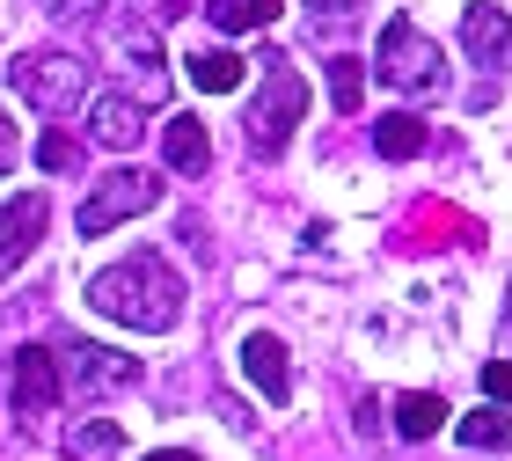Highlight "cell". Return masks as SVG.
<instances>
[{"label":"cell","mask_w":512,"mask_h":461,"mask_svg":"<svg viewBox=\"0 0 512 461\" xmlns=\"http://www.w3.org/2000/svg\"><path fill=\"white\" fill-rule=\"evenodd\" d=\"M88 308L125 322V330H139V337H161V330L183 322V279L169 271L161 249H132L125 264H110V271L88 279Z\"/></svg>","instance_id":"cell-1"},{"label":"cell","mask_w":512,"mask_h":461,"mask_svg":"<svg viewBox=\"0 0 512 461\" xmlns=\"http://www.w3.org/2000/svg\"><path fill=\"white\" fill-rule=\"evenodd\" d=\"M374 81L395 88V96H447V59H439V44L417 30L410 15H395V22H381Z\"/></svg>","instance_id":"cell-2"},{"label":"cell","mask_w":512,"mask_h":461,"mask_svg":"<svg viewBox=\"0 0 512 461\" xmlns=\"http://www.w3.org/2000/svg\"><path fill=\"white\" fill-rule=\"evenodd\" d=\"M300 118H308V81H300V66L264 59V96L249 103V147L256 154H278V147L293 140Z\"/></svg>","instance_id":"cell-3"},{"label":"cell","mask_w":512,"mask_h":461,"mask_svg":"<svg viewBox=\"0 0 512 461\" xmlns=\"http://www.w3.org/2000/svg\"><path fill=\"white\" fill-rule=\"evenodd\" d=\"M8 81H15V96L22 103H37V110H74L88 96V59L81 52H22L8 66Z\"/></svg>","instance_id":"cell-4"},{"label":"cell","mask_w":512,"mask_h":461,"mask_svg":"<svg viewBox=\"0 0 512 461\" xmlns=\"http://www.w3.org/2000/svg\"><path fill=\"white\" fill-rule=\"evenodd\" d=\"M154 205H161V183L139 176V169H118L103 191H88V205L74 213V227H81V235H103V227H125L139 213H154Z\"/></svg>","instance_id":"cell-5"},{"label":"cell","mask_w":512,"mask_h":461,"mask_svg":"<svg viewBox=\"0 0 512 461\" xmlns=\"http://www.w3.org/2000/svg\"><path fill=\"white\" fill-rule=\"evenodd\" d=\"M44 220H52V198L44 191H15L8 205H0V279L22 271V257H30L37 235H44Z\"/></svg>","instance_id":"cell-6"},{"label":"cell","mask_w":512,"mask_h":461,"mask_svg":"<svg viewBox=\"0 0 512 461\" xmlns=\"http://www.w3.org/2000/svg\"><path fill=\"white\" fill-rule=\"evenodd\" d=\"M59 352H66V359H59V381L81 388V396H88V388H125V381L139 374V366H132L125 352H110V344H81V337H74V344H59Z\"/></svg>","instance_id":"cell-7"},{"label":"cell","mask_w":512,"mask_h":461,"mask_svg":"<svg viewBox=\"0 0 512 461\" xmlns=\"http://www.w3.org/2000/svg\"><path fill=\"white\" fill-rule=\"evenodd\" d=\"M59 388H66V381H59L52 344H22V352H15V418H37Z\"/></svg>","instance_id":"cell-8"},{"label":"cell","mask_w":512,"mask_h":461,"mask_svg":"<svg viewBox=\"0 0 512 461\" xmlns=\"http://www.w3.org/2000/svg\"><path fill=\"white\" fill-rule=\"evenodd\" d=\"M242 374L256 381V396H264V403H286V396H293L286 344H278L271 330H249V337H242Z\"/></svg>","instance_id":"cell-9"},{"label":"cell","mask_w":512,"mask_h":461,"mask_svg":"<svg viewBox=\"0 0 512 461\" xmlns=\"http://www.w3.org/2000/svg\"><path fill=\"white\" fill-rule=\"evenodd\" d=\"M461 52L476 66H512V15L505 8H461Z\"/></svg>","instance_id":"cell-10"},{"label":"cell","mask_w":512,"mask_h":461,"mask_svg":"<svg viewBox=\"0 0 512 461\" xmlns=\"http://www.w3.org/2000/svg\"><path fill=\"white\" fill-rule=\"evenodd\" d=\"M88 132H96V147L132 154L139 140H147V110H139L132 96H96V110H88Z\"/></svg>","instance_id":"cell-11"},{"label":"cell","mask_w":512,"mask_h":461,"mask_svg":"<svg viewBox=\"0 0 512 461\" xmlns=\"http://www.w3.org/2000/svg\"><path fill=\"white\" fill-rule=\"evenodd\" d=\"M161 154H169V169L176 176H205V161H213V140H205V125L198 118H169V132H161Z\"/></svg>","instance_id":"cell-12"},{"label":"cell","mask_w":512,"mask_h":461,"mask_svg":"<svg viewBox=\"0 0 512 461\" xmlns=\"http://www.w3.org/2000/svg\"><path fill=\"white\" fill-rule=\"evenodd\" d=\"M278 8H286V0H205V15H213V30H227V37L271 30V22H278Z\"/></svg>","instance_id":"cell-13"},{"label":"cell","mask_w":512,"mask_h":461,"mask_svg":"<svg viewBox=\"0 0 512 461\" xmlns=\"http://www.w3.org/2000/svg\"><path fill=\"white\" fill-rule=\"evenodd\" d=\"M125 454V432L110 425V418H81V425H66V461H118Z\"/></svg>","instance_id":"cell-14"},{"label":"cell","mask_w":512,"mask_h":461,"mask_svg":"<svg viewBox=\"0 0 512 461\" xmlns=\"http://www.w3.org/2000/svg\"><path fill=\"white\" fill-rule=\"evenodd\" d=\"M374 154H381V161H417V154H425V118L388 110V118L374 125Z\"/></svg>","instance_id":"cell-15"},{"label":"cell","mask_w":512,"mask_h":461,"mask_svg":"<svg viewBox=\"0 0 512 461\" xmlns=\"http://www.w3.org/2000/svg\"><path fill=\"white\" fill-rule=\"evenodd\" d=\"M439 425H447V403H439L432 388H410V396H395V432H403V440H432Z\"/></svg>","instance_id":"cell-16"},{"label":"cell","mask_w":512,"mask_h":461,"mask_svg":"<svg viewBox=\"0 0 512 461\" xmlns=\"http://www.w3.org/2000/svg\"><path fill=\"white\" fill-rule=\"evenodd\" d=\"M454 432H461V447H476V454H505L512 447V418L505 410H469Z\"/></svg>","instance_id":"cell-17"},{"label":"cell","mask_w":512,"mask_h":461,"mask_svg":"<svg viewBox=\"0 0 512 461\" xmlns=\"http://www.w3.org/2000/svg\"><path fill=\"white\" fill-rule=\"evenodd\" d=\"M242 74H249V66H242L235 52H198V59H191V81L205 88V96H227V88H242Z\"/></svg>","instance_id":"cell-18"},{"label":"cell","mask_w":512,"mask_h":461,"mask_svg":"<svg viewBox=\"0 0 512 461\" xmlns=\"http://www.w3.org/2000/svg\"><path fill=\"white\" fill-rule=\"evenodd\" d=\"M330 103H337V110H359V103H366V66H359L352 52L330 59Z\"/></svg>","instance_id":"cell-19"},{"label":"cell","mask_w":512,"mask_h":461,"mask_svg":"<svg viewBox=\"0 0 512 461\" xmlns=\"http://www.w3.org/2000/svg\"><path fill=\"white\" fill-rule=\"evenodd\" d=\"M74 161H81V147L66 140V132H44V140H37V169H44V176H66Z\"/></svg>","instance_id":"cell-20"},{"label":"cell","mask_w":512,"mask_h":461,"mask_svg":"<svg viewBox=\"0 0 512 461\" xmlns=\"http://www.w3.org/2000/svg\"><path fill=\"white\" fill-rule=\"evenodd\" d=\"M308 15H315V30H322V37H330L337 22L352 30V0H308Z\"/></svg>","instance_id":"cell-21"},{"label":"cell","mask_w":512,"mask_h":461,"mask_svg":"<svg viewBox=\"0 0 512 461\" xmlns=\"http://www.w3.org/2000/svg\"><path fill=\"white\" fill-rule=\"evenodd\" d=\"M483 396H491V403H512V359H491V366H483Z\"/></svg>","instance_id":"cell-22"},{"label":"cell","mask_w":512,"mask_h":461,"mask_svg":"<svg viewBox=\"0 0 512 461\" xmlns=\"http://www.w3.org/2000/svg\"><path fill=\"white\" fill-rule=\"evenodd\" d=\"M37 8H44V15H66V22H88L103 0H37Z\"/></svg>","instance_id":"cell-23"},{"label":"cell","mask_w":512,"mask_h":461,"mask_svg":"<svg viewBox=\"0 0 512 461\" xmlns=\"http://www.w3.org/2000/svg\"><path fill=\"white\" fill-rule=\"evenodd\" d=\"M15 161H22V140H15V118H8V110H0V176H8Z\"/></svg>","instance_id":"cell-24"},{"label":"cell","mask_w":512,"mask_h":461,"mask_svg":"<svg viewBox=\"0 0 512 461\" xmlns=\"http://www.w3.org/2000/svg\"><path fill=\"white\" fill-rule=\"evenodd\" d=\"M147 461H198L191 447H169V454H147Z\"/></svg>","instance_id":"cell-25"},{"label":"cell","mask_w":512,"mask_h":461,"mask_svg":"<svg viewBox=\"0 0 512 461\" xmlns=\"http://www.w3.org/2000/svg\"><path fill=\"white\" fill-rule=\"evenodd\" d=\"M505 315H512V308H505Z\"/></svg>","instance_id":"cell-26"}]
</instances>
